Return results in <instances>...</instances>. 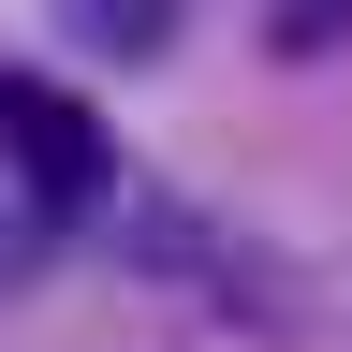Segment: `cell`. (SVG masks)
<instances>
[{
    "label": "cell",
    "mask_w": 352,
    "mask_h": 352,
    "mask_svg": "<svg viewBox=\"0 0 352 352\" xmlns=\"http://www.w3.org/2000/svg\"><path fill=\"white\" fill-rule=\"evenodd\" d=\"M0 162H15V191L59 206V220H88L118 191V132L88 118L74 88H44V74H0Z\"/></svg>",
    "instance_id": "obj_1"
},
{
    "label": "cell",
    "mask_w": 352,
    "mask_h": 352,
    "mask_svg": "<svg viewBox=\"0 0 352 352\" xmlns=\"http://www.w3.org/2000/svg\"><path fill=\"white\" fill-rule=\"evenodd\" d=\"M59 30L88 59H176V0H59Z\"/></svg>",
    "instance_id": "obj_2"
},
{
    "label": "cell",
    "mask_w": 352,
    "mask_h": 352,
    "mask_svg": "<svg viewBox=\"0 0 352 352\" xmlns=\"http://www.w3.org/2000/svg\"><path fill=\"white\" fill-rule=\"evenodd\" d=\"M352 44V0H264V59H338Z\"/></svg>",
    "instance_id": "obj_3"
}]
</instances>
